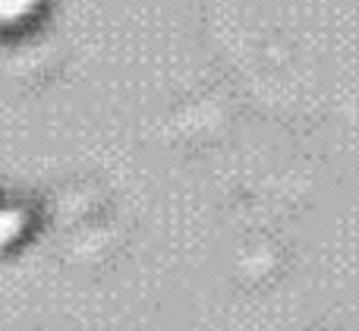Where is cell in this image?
I'll list each match as a JSON object with an SVG mask.
<instances>
[{
  "mask_svg": "<svg viewBox=\"0 0 359 331\" xmlns=\"http://www.w3.org/2000/svg\"><path fill=\"white\" fill-rule=\"evenodd\" d=\"M35 13V0H0V25L22 22Z\"/></svg>",
  "mask_w": 359,
  "mask_h": 331,
  "instance_id": "cell-1",
  "label": "cell"
}]
</instances>
